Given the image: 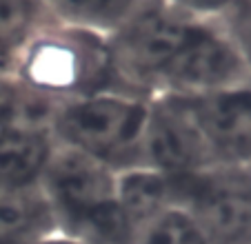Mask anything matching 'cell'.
<instances>
[{
  "label": "cell",
  "instance_id": "obj_9",
  "mask_svg": "<svg viewBox=\"0 0 251 244\" xmlns=\"http://www.w3.org/2000/svg\"><path fill=\"white\" fill-rule=\"evenodd\" d=\"M56 231L43 193L0 189V244H33Z\"/></svg>",
  "mask_w": 251,
  "mask_h": 244
},
{
  "label": "cell",
  "instance_id": "obj_7",
  "mask_svg": "<svg viewBox=\"0 0 251 244\" xmlns=\"http://www.w3.org/2000/svg\"><path fill=\"white\" fill-rule=\"evenodd\" d=\"M49 122L51 118H33L0 131V189L38 191L56 151Z\"/></svg>",
  "mask_w": 251,
  "mask_h": 244
},
{
  "label": "cell",
  "instance_id": "obj_2",
  "mask_svg": "<svg viewBox=\"0 0 251 244\" xmlns=\"http://www.w3.org/2000/svg\"><path fill=\"white\" fill-rule=\"evenodd\" d=\"M58 233L82 244H133V229L118 200V173L56 145L40 180Z\"/></svg>",
  "mask_w": 251,
  "mask_h": 244
},
{
  "label": "cell",
  "instance_id": "obj_11",
  "mask_svg": "<svg viewBox=\"0 0 251 244\" xmlns=\"http://www.w3.org/2000/svg\"><path fill=\"white\" fill-rule=\"evenodd\" d=\"M133 244H213V240L191 213L171 204L133 231Z\"/></svg>",
  "mask_w": 251,
  "mask_h": 244
},
{
  "label": "cell",
  "instance_id": "obj_1",
  "mask_svg": "<svg viewBox=\"0 0 251 244\" xmlns=\"http://www.w3.org/2000/svg\"><path fill=\"white\" fill-rule=\"evenodd\" d=\"M109 47L116 87L147 100L251 82L227 24L189 18L162 2L114 33Z\"/></svg>",
  "mask_w": 251,
  "mask_h": 244
},
{
  "label": "cell",
  "instance_id": "obj_10",
  "mask_svg": "<svg viewBox=\"0 0 251 244\" xmlns=\"http://www.w3.org/2000/svg\"><path fill=\"white\" fill-rule=\"evenodd\" d=\"M51 20L45 0H0V71L11 73L27 43Z\"/></svg>",
  "mask_w": 251,
  "mask_h": 244
},
{
  "label": "cell",
  "instance_id": "obj_8",
  "mask_svg": "<svg viewBox=\"0 0 251 244\" xmlns=\"http://www.w3.org/2000/svg\"><path fill=\"white\" fill-rule=\"evenodd\" d=\"M53 20L111 38L162 0H45Z\"/></svg>",
  "mask_w": 251,
  "mask_h": 244
},
{
  "label": "cell",
  "instance_id": "obj_14",
  "mask_svg": "<svg viewBox=\"0 0 251 244\" xmlns=\"http://www.w3.org/2000/svg\"><path fill=\"white\" fill-rule=\"evenodd\" d=\"M33 244H82V242H78V240L69 238V235H65V233L51 231V233H47L45 238H40L38 242H33Z\"/></svg>",
  "mask_w": 251,
  "mask_h": 244
},
{
  "label": "cell",
  "instance_id": "obj_5",
  "mask_svg": "<svg viewBox=\"0 0 251 244\" xmlns=\"http://www.w3.org/2000/svg\"><path fill=\"white\" fill-rule=\"evenodd\" d=\"M171 204L185 209L213 244L251 240V167H209L171 175Z\"/></svg>",
  "mask_w": 251,
  "mask_h": 244
},
{
  "label": "cell",
  "instance_id": "obj_13",
  "mask_svg": "<svg viewBox=\"0 0 251 244\" xmlns=\"http://www.w3.org/2000/svg\"><path fill=\"white\" fill-rule=\"evenodd\" d=\"M236 2L238 0H162V5L178 14L209 23H227L236 11Z\"/></svg>",
  "mask_w": 251,
  "mask_h": 244
},
{
  "label": "cell",
  "instance_id": "obj_16",
  "mask_svg": "<svg viewBox=\"0 0 251 244\" xmlns=\"http://www.w3.org/2000/svg\"><path fill=\"white\" fill-rule=\"evenodd\" d=\"M242 244H251V240H247V242H242Z\"/></svg>",
  "mask_w": 251,
  "mask_h": 244
},
{
  "label": "cell",
  "instance_id": "obj_4",
  "mask_svg": "<svg viewBox=\"0 0 251 244\" xmlns=\"http://www.w3.org/2000/svg\"><path fill=\"white\" fill-rule=\"evenodd\" d=\"M151 100L120 89L100 91L56 104L51 133L56 145L100 162L114 173L145 169Z\"/></svg>",
  "mask_w": 251,
  "mask_h": 244
},
{
  "label": "cell",
  "instance_id": "obj_6",
  "mask_svg": "<svg viewBox=\"0 0 251 244\" xmlns=\"http://www.w3.org/2000/svg\"><path fill=\"white\" fill-rule=\"evenodd\" d=\"M165 98L182 109L209 167H251V82Z\"/></svg>",
  "mask_w": 251,
  "mask_h": 244
},
{
  "label": "cell",
  "instance_id": "obj_12",
  "mask_svg": "<svg viewBox=\"0 0 251 244\" xmlns=\"http://www.w3.org/2000/svg\"><path fill=\"white\" fill-rule=\"evenodd\" d=\"M53 107L38 96H33L11 73L0 71V131L23 120L51 118Z\"/></svg>",
  "mask_w": 251,
  "mask_h": 244
},
{
  "label": "cell",
  "instance_id": "obj_15",
  "mask_svg": "<svg viewBox=\"0 0 251 244\" xmlns=\"http://www.w3.org/2000/svg\"><path fill=\"white\" fill-rule=\"evenodd\" d=\"M233 18H251V0H238L236 2V11L231 14V18L229 20H233ZM227 20V23H229Z\"/></svg>",
  "mask_w": 251,
  "mask_h": 244
},
{
  "label": "cell",
  "instance_id": "obj_3",
  "mask_svg": "<svg viewBox=\"0 0 251 244\" xmlns=\"http://www.w3.org/2000/svg\"><path fill=\"white\" fill-rule=\"evenodd\" d=\"M11 75L51 107L118 89L109 38L51 20L27 43Z\"/></svg>",
  "mask_w": 251,
  "mask_h": 244
}]
</instances>
